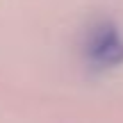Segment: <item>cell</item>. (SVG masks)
Wrapping results in <instances>:
<instances>
[{
    "label": "cell",
    "mask_w": 123,
    "mask_h": 123,
    "mask_svg": "<svg viewBox=\"0 0 123 123\" xmlns=\"http://www.w3.org/2000/svg\"><path fill=\"white\" fill-rule=\"evenodd\" d=\"M89 57L98 66H116L123 62V39L114 25H100L89 39Z\"/></svg>",
    "instance_id": "cell-1"
}]
</instances>
